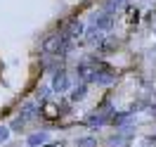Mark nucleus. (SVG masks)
Listing matches in <instances>:
<instances>
[{
  "label": "nucleus",
  "instance_id": "obj_1",
  "mask_svg": "<svg viewBox=\"0 0 156 147\" xmlns=\"http://www.w3.org/2000/svg\"><path fill=\"white\" fill-rule=\"evenodd\" d=\"M66 74H57V76H55V90H59V93H62V90H66Z\"/></svg>",
  "mask_w": 156,
  "mask_h": 147
},
{
  "label": "nucleus",
  "instance_id": "obj_2",
  "mask_svg": "<svg viewBox=\"0 0 156 147\" xmlns=\"http://www.w3.org/2000/svg\"><path fill=\"white\" fill-rule=\"evenodd\" d=\"M80 31H83V24H80V21H71V24H69V31H66V36L71 38V36H78Z\"/></svg>",
  "mask_w": 156,
  "mask_h": 147
},
{
  "label": "nucleus",
  "instance_id": "obj_3",
  "mask_svg": "<svg viewBox=\"0 0 156 147\" xmlns=\"http://www.w3.org/2000/svg\"><path fill=\"white\" fill-rule=\"evenodd\" d=\"M71 97H73V100H83V97H85V86H78V88L73 90Z\"/></svg>",
  "mask_w": 156,
  "mask_h": 147
},
{
  "label": "nucleus",
  "instance_id": "obj_4",
  "mask_svg": "<svg viewBox=\"0 0 156 147\" xmlns=\"http://www.w3.org/2000/svg\"><path fill=\"white\" fill-rule=\"evenodd\" d=\"M43 140H45V133H38V135H31V145H38V142H43Z\"/></svg>",
  "mask_w": 156,
  "mask_h": 147
},
{
  "label": "nucleus",
  "instance_id": "obj_5",
  "mask_svg": "<svg viewBox=\"0 0 156 147\" xmlns=\"http://www.w3.org/2000/svg\"><path fill=\"white\" fill-rule=\"evenodd\" d=\"M78 147H95V140H92V138H85V140H78Z\"/></svg>",
  "mask_w": 156,
  "mask_h": 147
},
{
  "label": "nucleus",
  "instance_id": "obj_6",
  "mask_svg": "<svg viewBox=\"0 0 156 147\" xmlns=\"http://www.w3.org/2000/svg\"><path fill=\"white\" fill-rule=\"evenodd\" d=\"M7 135H10V130L7 128H0V140H7Z\"/></svg>",
  "mask_w": 156,
  "mask_h": 147
}]
</instances>
